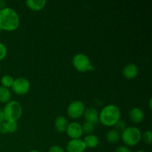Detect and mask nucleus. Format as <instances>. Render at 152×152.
<instances>
[{
	"label": "nucleus",
	"mask_w": 152,
	"mask_h": 152,
	"mask_svg": "<svg viewBox=\"0 0 152 152\" xmlns=\"http://www.w3.org/2000/svg\"><path fill=\"white\" fill-rule=\"evenodd\" d=\"M7 50L6 46L3 43L0 42V62L2 61L7 56Z\"/></svg>",
	"instance_id": "22"
},
{
	"label": "nucleus",
	"mask_w": 152,
	"mask_h": 152,
	"mask_svg": "<svg viewBox=\"0 0 152 152\" xmlns=\"http://www.w3.org/2000/svg\"><path fill=\"white\" fill-rule=\"evenodd\" d=\"M120 132H117L116 129H112V130L108 131V133L106 134V139L108 142L110 143H115L120 140Z\"/></svg>",
	"instance_id": "17"
},
{
	"label": "nucleus",
	"mask_w": 152,
	"mask_h": 152,
	"mask_svg": "<svg viewBox=\"0 0 152 152\" xmlns=\"http://www.w3.org/2000/svg\"><path fill=\"white\" fill-rule=\"evenodd\" d=\"M2 111L6 121L16 122L22 115V107L16 101H10L6 103Z\"/></svg>",
	"instance_id": "3"
},
{
	"label": "nucleus",
	"mask_w": 152,
	"mask_h": 152,
	"mask_svg": "<svg viewBox=\"0 0 152 152\" xmlns=\"http://www.w3.org/2000/svg\"><path fill=\"white\" fill-rule=\"evenodd\" d=\"M115 126H116V129H117L116 130H117L118 132H123V131L126 129V123H125L123 120H119V121L116 123Z\"/></svg>",
	"instance_id": "23"
},
{
	"label": "nucleus",
	"mask_w": 152,
	"mask_h": 152,
	"mask_svg": "<svg viewBox=\"0 0 152 152\" xmlns=\"http://www.w3.org/2000/svg\"><path fill=\"white\" fill-rule=\"evenodd\" d=\"M83 142L86 148L88 147L90 148H94L99 145V138L94 134H88L85 137Z\"/></svg>",
	"instance_id": "15"
},
{
	"label": "nucleus",
	"mask_w": 152,
	"mask_h": 152,
	"mask_svg": "<svg viewBox=\"0 0 152 152\" xmlns=\"http://www.w3.org/2000/svg\"><path fill=\"white\" fill-rule=\"evenodd\" d=\"M142 140L145 142V143L151 144L152 142V133L151 131H147V132H144L142 134Z\"/></svg>",
	"instance_id": "21"
},
{
	"label": "nucleus",
	"mask_w": 152,
	"mask_h": 152,
	"mask_svg": "<svg viewBox=\"0 0 152 152\" xmlns=\"http://www.w3.org/2000/svg\"><path fill=\"white\" fill-rule=\"evenodd\" d=\"M66 132L72 140L80 139L83 134L82 126L80 123H76V122H73L68 124Z\"/></svg>",
	"instance_id": "8"
},
{
	"label": "nucleus",
	"mask_w": 152,
	"mask_h": 152,
	"mask_svg": "<svg viewBox=\"0 0 152 152\" xmlns=\"http://www.w3.org/2000/svg\"><path fill=\"white\" fill-rule=\"evenodd\" d=\"M151 100H152V99L151 98V99H150V100H149V108H151Z\"/></svg>",
	"instance_id": "29"
},
{
	"label": "nucleus",
	"mask_w": 152,
	"mask_h": 152,
	"mask_svg": "<svg viewBox=\"0 0 152 152\" xmlns=\"http://www.w3.org/2000/svg\"><path fill=\"white\" fill-rule=\"evenodd\" d=\"M83 128V133L86 134H91L92 132L94 130V126L91 123H89L86 122V123L83 124V126H82Z\"/></svg>",
	"instance_id": "20"
},
{
	"label": "nucleus",
	"mask_w": 152,
	"mask_h": 152,
	"mask_svg": "<svg viewBox=\"0 0 152 152\" xmlns=\"http://www.w3.org/2000/svg\"><path fill=\"white\" fill-rule=\"evenodd\" d=\"M129 117L133 123H140L143 120L144 113L140 108H133L129 111Z\"/></svg>",
	"instance_id": "12"
},
{
	"label": "nucleus",
	"mask_w": 152,
	"mask_h": 152,
	"mask_svg": "<svg viewBox=\"0 0 152 152\" xmlns=\"http://www.w3.org/2000/svg\"><path fill=\"white\" fill-rule=\"evenodd\" d=\"M86 146L83 140L80 139L71 140L66 146L67 152H84Z\"/></svg>",
	"instance_id": "9"
},
{
	"label": "nucleus",
	"mask_w": 152,
	"mask_h": 152,
	"mask_svg": "<svg viewBox=\"0 0 152 152\" xmlns=\"http://www.w3.org/2000/svg\"><path fill=\"white\" fill-rule=\"evenodd\" d=\"M19 26V16L13 9L10 7L0 10V30L13 31Z\"/></svg>",
	"instance_id": "1"
},
{
	"label": "nucleus",
	"mask_w": 152,
	"mask_h": 152,
	"mask_svg": "<svg viewBox=\"0 0 152 152\" xmlns=\"http://www.w3.org/2000/svg\"><path fill=\"white\" fill-rule=\"evenodd\" d=\"M0 33H1V30H0Z\"/></svg>",
	"instance_id": "32"
},
{
	"label": "nucleus",
	"mask_w": 152,
	"mask_h": 152,
	"mask_svg": "<svg viewBox=\"0 0 152 152\" xmlns=\"http://www.w3.org/2000/svg\"><path fill=\"white\" fill-rule=\"evenodd\" d=\"M11 98L10 91L7 88L1 86L0 87V102L1 103H7L10 102Z\"/></svg>",
	"instance_id": "16"
},
{
	"label": "nucleus",
	"mask_w": 152,
	"mask_h": 152,
	"mask_svg": "<svg viewBox=\"0 0 152 152\" xmlns=\"http://www.w3.org/2000/svg\"><path fill=\"white\" fill-rule=\"evenodd\" d=\"M123 142L128 146H134L137 145L142 140V133L138 128L132 127L126 128L121 135Z\"/></svg>",
	"instance_id": "4"
},
{
	"label": "nucleus",
	"mask_w": 152,
	"mask_h": 152,
	"mask_svg": "<svg viewBox=\"0 0 152 152\" xmlns=\"http://www.w3.org/2000/svg\"><path fill=\"white\" fill-rule=\"evenodd\" d=\"M6 2L3 0H0V10H2V9L5 8Z\"/></svg>",
	"instance_id": "27"
},
{
	"label": "nucleus",
	"mask_w": 152,
	"mask_h": 152,
	"mask_svg": "<svg viewBox=\"0 0 152 152\" xmlns=\"http://www.w3.org/2000/svg\"><path fill=\"white\" fill-rule=\"evenodd\" d=\"M0 133L1 134H7V128H6L5 122H2L0 123Z\"/></svg>",
	"instance_id": "25"
},
{
	"label": "nucleus",
	"mask_w": 152,
	"mask_h": 152,
	"mask_svg": "<svg viewBox=\"0 0 152 152\" xmlns=\"http://www.w3.org/2000/svg\"><path fill=\"white\" fill-rule=\"evenodd\" d=\"M5 123L7 133H14L17 131L18 125L16 121H6Z\"/></svg>",
	"instance_id": "19"
},
{
	"label": "nucleus",
	"mask_w": 152,
	"mask_h": 152,
	"mask_svg": "<svg viewBox=\"0 0 152 152\" xmlns=\"http://www.w3.org/2000/svg\"><path fill=\"white\" fill-rule=\"evenodd\" d=\"M4 114H3L2 110L0 109V123H1L2 122H4Z\"/></svg>",
	"instance_id": "28"
},
{
	"label": "nucleus",
	"mask_w": 152,
	"mask_h": 152,
	"mask_svg": "<svg viewBox=\"0 0 152 152\" xmlns=\"http://www.w3.org/2000/svg\"><path fill=\"white\" fill-rule=\"evenodd\" d=\"M85 111H86V106L84 103L80 100H76L68 105L67 113L71 118L78 119L84 114Z\"/></svg>",
	"instance_id": "6"
},
{
	"label": "nucleus",
	"mask_w": 152,
	"mask_h": 152,
	"mask_svg": "<svg viewBox=\"0 0 152 152\" xmlns=\"http://www.w3.org/2000/svg\"><path fill=\"white\" fill-rule=\"evenodd\" d=\"M83 115L85 116L86 122L91 123L94 126L99 121V113H98L97 110L93 107H90V108L86 109Z\"/></svg>",
	"instance_id": "10"
},
{
	"label": "nucleus",
	"mask_w": 152,
	"mask_h": 152,
	"mask_svg": "<svg viewBox=\"0 0 152 152\" xmlns=\"http://www.w3.org/2000/svg\"><path fill=\"white\" fill-rule=\"evenodd\" d=\"M115 152H131V151L128 147L122 145V146H119L118 148H117V149L115 150Z\"/></svg>",
	"instance_id": "26"
},
{
	"label": "nucleus",
	"mask_w": 152,
	"mask_h": 152,
	"mask_svg": "<svg viewBox=\"0 0 152 152\" xmlns=\"http://www.w3.org/2000/svg\"><path fill=\"white\" fill-rule=\"evenodd\" d=\"M25 3L31 10L38 11L45 7L47 1L45 0H27Z\"/></svg>",
	"instance_id": "14"
},
{
	"label": "nucleus",
	"mask_w": 152,
	"mask_h": 152,
	"mask_svg": "<svg viewBox=\"0 0 152 152\" xmlns=\"http://www.w3.org/2000/svg\"><path fill=\"white\" fill-rule=\"evenodd\" d=\"M136 152H146V151H136Z\"/></svg>",
	"instance_id": "31"
},
{
	"label": "nucleus",
	"mask_w": 152,
	"mask_h": 152,
	"mask_svg": "<svg viewBox=\"0 0 152 152\" xmlns=\"http://www.w3.org/2000/svg\"><path fill=\"white\" fill-rule=\"evenodd\" d=\"M29 152H39V151H37V150H33V151H31Z\"/></svg>",
	"instance_id": "30"
},
{
	"label": "nucleus",
	"mask_w": 152,
	"mask_h": 152,
	"mask_svg": "<svg viewBox=\"0 0 152 152\" xmlns=\"http://www.w3.org/2000/svg\"><path fill=\"white\" fill-rule=\"evenodd\" d=\"M68 126V122L67 119L63 116H59L57 117L55 120L54 126L55 129L59 133H63L67 130V128Z\"/></svg>",
	"instance_id": "13"
},
{
	"label": "nucleus",
	"mask_w": 152,
	"mask_h": 152,
	"mask_svg": "<svg viewBox=\"0 0 152 152\" xmlns=\"http://www.w3.org/2000/svg\"><path fill=\"white\" fill-rule=\"evenodd\" d=\"M123 74L128 80L134 79L138 74V68L135 64L130 63L126 65L123 69Z\"/></svg>",
	"instance_id": "11"
},
{
	"label": "nucleus",
	"mask_w": 152,
	"mask_h": 152,
	"mask_svg": "<svg viewBox=\"0 0 152 152\" xmlns=\"http://www.w3.org/2000/svg\"><path fill=\"white\" fill-rule=\"evenodd\" d=\"M120 110L117 105H108L104 107L99 115V120L103 126H115L116 123L120 120Z\"/></svg>",
	"instance_id": "2"
},
{
	"label": "nucleus",
	"mask_w": 152,
	"mask_h": 152,
	"mask_svg": "<svg viewBox=\"0 0 152 152\" xmlns=\"http://www.w3.org/2000/svg\"><path fill=\"white\" fill-rule=\"evenodd\" d=\"M48 152H65V151L59 145H53L49 148Z\"/></svg>",
	"instance_id": "24"
},
{
	"label": "nucleus",
	"mask_w": 152,
	"mask_h": 152,
	"mask_svg": "<svg viewBox=\"0 0 152 152\" xmlns=\"http://www.w3.org/2000/svg\"><path fill=\"white\" fill-rule=\"evenodd\" d=\"M73 65L74 68L80 72H86L87 71H92L94 68L91 65L89 58L84 53H78L73 58Z\"/></svg>",
	"instance_id": "5"
},
{
	"label": "nucleus",
	"mask_w": 152,
	"mask_h": 152,
	"mask_svg": "<svg viewBox=\"0 0 152 152\" xmlns=\"http://www.w3.org/2000/svg\"><path fill=\"white\" fill-rule=\"evenodd\" d=\"M13 82H14V79L10 75H4L1 79V83L2 85V87L7 88L12 87Z\"/></svg>",
	"instance_id": "18"
},
{
	"label": "nucleus",
	"mask_w": 152,
	"mask_h": 152,
	"mask_svg": "<svg viewBox=\"0 0 152 152\" xmlns=\"http://www.w3.org/2000/svg\"><path fill=\"white\" fill-rule=\"evenodd\" d=\"M30 83L27 79L22 78H17L14 80L13 84L12 86V90L13 91L15 94L19 95H24L26 94L30 90Z\"/></svg>",
	"instance_id": "7"
}]
</instances>
